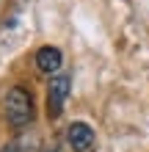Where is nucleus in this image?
<instances>
[{
  "mask_svg": "<svg viewBox=\"0 0 149 152\" xmlns=\"http://www.w3.org/2000/svg\"><path fill=\"white\" fill-rule=\"evenodd\" d=\"M3 111H6V122L11 130H25L36 116V105H33V97L25 86H11L6 94Z\"/></svg>",
  "mask_w": 149,
  "mask_h": 152,
  "instance_id": "f257e3e1",
  "label": "nucleus"
},
{
  "mask_svg": "<svg viewBox=\"0 0 149 152\" xmlns=\"http://www.w3.org/2000/svg\"><path fill=\"white\" fill-rule=\"evenodd\" d=\"M3 152H28V141H8V144H6V149Z\"/></svg>",
  "mask_w": 149,
  "mask_h": 152,
  "instance_id": "39448f33",
  "label": "nucleus"
},
{
  "mask_svg": "<svg viewBox=\"0 0 149 152\" xmlns=\"http://www.w3.org/2000/svg\"><path fill=\"white\" fill-rule=\"evenodd\" d=\"M69 88H72V77L66 72L50 77V86H47V113H50V119H58L64 113V105L69 100Z\"/></svg>",
  "mask_w": 149,
  "mask_h": 152,
  "instance_id": "f03ea898",
  "label": "nucleus"
},
{
  "mask_svg": "<svg viewBox=\"0 0 149 152\" xmlns=\"http://www.w3.org/2000/svg\"><path fill=\"white\" fill-rule=\"evenodd\" d=\"M61 64H64V56H61V50L58 47H41L39 53H36V66L41 69V72H58L61 69Z\"/></svg>",
  "mask_w": 149,
  "mask_h": 152,
  "instance_id": "20e7f679",
  "label": "nucleus"
},
{
  "mask_svg": "<svg viewBox=\"0 0 149 152\" xmlns=\"http://www.w3.org/2000/svg\"><path fill=\"white\" fill-rule=\"evenodd\" d=\"M66 141H69L72 152H89L94 147V141H97V136H94V130L86 122H72L66 130Z\"/></svg>",
  "mask_w": 149,
  "mask_h": 152,
  "instance_id": "7ed1b4c3",
  "label": "nucleus"
}]
</instances>
